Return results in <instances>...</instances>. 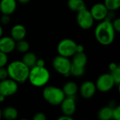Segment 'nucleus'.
<instances>
[{"instance_id":"c9c22d12","label":"nucleus","mask_w":120,"mask_h":120,"mask_svg":"<svg viewBox=\"0 0 120 120\" xmlns=\"http://www.w3.org/2000/svg\"><path fill=\"white\" fill-rule=\"evenodd\" d=\"M16 1L20 4H27V3H29L31 0H16Z\"/></svg>"},{"instance_id":"6ab92c4d","label":"nucleus","mask_w":120,"mask_h":120,"mask_svg":"<svg viewBox=\"0 0 120 120\" xmlns=\"http://www.w3.org/2000/svg\"><path fill=\"white\" fill-rule=\"evenodd\" d=\"M2 117L6 120H15L18 117V112L13 107H6L2 110Z\"/></svg>"},{"instance_id":"c85d7f7f","label":"nucleus","mask_w":120,"mask_h":120,"mask_svg":"<svg viewBox=\"0 0 120 120\" xmlns=\"http://www.w3.org/2000/svg\"><path fill=\"white\" fill-rule=\"evenodd\" d=\"M11 21V18L9 15L2 14L0 18V23L1 25H8Z\"/></svg>"},{"instance_id":"2eb2a0df","label":"nucleus","mask_w":120,"mask_h":120,"mask_svg":"<svg viewBox=\"0 0 120 120\" xmlns=\"http://www.w3.org/2000/svg\"><path fill=\"white\" fill-rule=\"evenodd\" d=\"M11 37L15 41H19L25 39L27 35V30L25 27L22 24H15L11 29Z\"/></svg>"},{"instance_id":"aec40b11","label":"nucleus","mask_w":120,"mask_h":120,"mask_svg":"<svg viewBox=\"0 0 120 120\" xmlns=\"http://www.w3.org/2000/svg\"><path fill=\"white\" fill-rule=\"evenodd\" d=\"M68 6L70 10L77 13L86 8L84 0H68Z\"/></svg>"},{"instance_id":"0eeeda50","label":"nucleus","mask_w":120,"mask_h":120,"mask_svg":"<svg viewBox=\"0 0 120 120\" xmlns=\"http://www.w3.org/2000/svg\"><path fill=\"white\" fill-rule=\"evenodd\" d=\"M94 19L89 9L84 8V9L77 12V22L78 25L83 30H89L94 25Z\"/></svg>"},{"instance_id":"a878e982","label":"nucleus","mask_w":120,"mask_h":120,"mask_svg":"<svg viewBox=\"0 0 120 120\" xmlns=\"http://www.w3.org/2000/svg\"><path fill=\"white\" fill-rule=\"evenodd\" d=\"M8 63V56L6 54L0 51V67L5 66Z\"/></svg>"},{"instance_id":"4c0bfd02","label":"nucleus","mask_w":120,"mask_h":120,"mask_svg":"<svg viewBox=\"0 0 120 120\" xmlns=\"http://www.w3.org/2000/svg\"><path fill=\"white\" fill-rule=\"evenodd\" d=\"M3 33H4V30H3V28L1 26V25L0 24V37L1 36H3Z\"/></svg>"},{"instance_id":"f704fd0d","label":"nucleus","mask_w":120,"mask_h":120,"mask_svg":"<svg viewBox=\"0 0 120 120\" xmlns=\"http://www.w3.org/2000/svg\"><path fill=\"white\" fill-rule=\"evenodd\" d=\"M57 120H74V119L71 116H67V115H63L60 117H58Z\"/></svg>"},{"instance_id":"f257e3e1","label":"nucleus","mask_w":120,"mask_h":120,"mask_svg":"<svg viewBox=\"0 0 120 120\" xmlns=\"http://www.w3.org/2000/svg\"><path fill=\"white\" fill-rule=\"evenodd\" d=\"M115 33L112 22L108 20H103L100 21L96 25L94 30V35L96 40L101 45L108 46L114 42Z\"/></svg>"},{"instance_id":"9d476101","label":"nucleus","mask_w":120,"mask_h":120,"mask_svg":"<svg viewBox=\"0 0 120 120\" xmlns=\"http://www.w3.org/2000/svg\"><path fill=\"white\" fill-rule=\"evenodd\" d=\"M89 11L94 21H98L105 20L109 11L103 3H96L94 4Z\"/></svg>"},{"instance_id":"9b49d317","label":"nucleus","mask_w":120,"mask_h":120,"mask_svg":"<svg viewBox=\"0 0 120 120\" xmlns=\"http://www.w3.org/2000/svg\"><path fill=\"white\" fill-rule=\"evenodd\" d=\"M61 111L64 115L72 116L76 111V102L75 97H65L60 103Z\"/></svg>"},{"instance_id":"20e7f679","label":"nucleus","mask_w":120,"mask_h":120,"mask_svg":"<svg viewBox=\"0 0 120 120\" xmlns=\"http://www.w3.org/2000/svg\"><path fill=\"white\" fill-rule=\"evenodd\" d=\"M42 95L44 99L48 103L53 106L60 105L62 101L65 98L62 88L53 86H46L43 90Z\"/></svg>"},{"instance_id":"e433bc0d","label":"nucleus","mask_w":120,"mask_h":120,"mask_svg":"<svg viewBox=\"0 0 120 120\" xmlns=\"http://www.w3.org/2000/svg\"><path fill=\"white\" fill-rule=\"evenodd\" d=\"M5 98H6V97H5V96H4V95H1V94H0V103L4 102V100H5Z\"/></svg>"},{"instance_id":"f03ea898","label":"nucleus","mask_w":120,"mask_h":120,"mask_svg":"<svg viewBox=\"0 0 120 120\" xmlns=\"http://www.w3.org/2000/svg\"><path fill=\"white\" fill-rule=\"evenodd\" d=\"M6 69L8 77L18 83H23L28 79L30 69L22 61L11 62L8 64Z\"/></svg>"},{"instance_id":"4468645a","label":"nucleus","mask_w":120,"mask_h":120,"mask_svg":"<svg viewBox=\"0 0 120 120\" xmlns=\"http://www.w3.org/2000/svg\"><path fill=\"white\" fill-rule=\"evenodd\" d=\"M17 8L16 0H0V12L2 14H13Z\"/></svg>"},{"instance_id":"5701e85b","label":"nucleus","mask_w":120,"mask_h":120,"mask_svg":"<svg viewBox=\"0 0 120 120\" xmlns=\"http://www.w3.org/2000/svg\"><path fill=\"white\" fill-rule=\"evenodd\" d=\"M105 6L108 11H115L120 7V0H104Z\"/></svg>"},{"instance_id":"ea45409f","label":"nucleus","mask_w":120,"mask_h":120,"mask_svg":"<svg viewBox=\"0 0 120 120\" xmlns=\"http://www.w3.org/2000/svg\"><path fill=\"white\" fill-rule=\"evenodd\" d=\"M27 120V119H21V120Z\"/></svg>"},{"instance_id":"cd10ccee","label":"nucleus","mask_w":120,"mask_h":120,"mask_svg":"<svg viewBox=\"0 0 120 120\" xmlns=\"http://www.w3.org/2000/svg\"><path fill=\"white\" fill-rule=\"evenodd\" d=\"M112 25L113 26V28L115 29V32L119 33L120 31V18H115L112 21Z\"/></svg>"},{"instance_id":"4be33fe9","label":"nucleus","mask_w":120,"mask_h":120,"mask_svg":"<svg viewBox=\"0 0 120 120\" xmlns=\"http://www.w3.org/2000/svg\"><path fill=\"white\" fill-rule=\"evenodd\" d=\"M18 52L20 53H25L30 50V44L25 39L15 42V49Z\"/></svg>"},{"instance_id":"2f4dec72","label":"nucleus","mask_w":120,"mask_h":120,"mask_svg":"<svg viewBox=\"0 0 120 120\" xmlns=\"http://www.w3.org/2000/svg\"><path fill=\"white\" fill-rule=\"evenodd\" d=\"M120 66L117 64V63H115V62H112V63H110V64H109V69H110V71H114L115 69H116L117 67H119Z\"/></svg>"},{"instance_id":"a211bd4d","label":"nucleus","mask_w":120,"mask_h":120,"mask_svg":"<svg viewBox=\"0 0 120 120\" xmlns=\"http://www.w3.org/2000/svg\"><path fill=\"white\" fill-rule=\"evenodd\" d=\"M37 59L38 58L34 53L28 51V52L24 53V54L22 56V59L21 61L27 66H28L30 69H31V68L34 67V66H36Z\"/></svg>"},{"instance_id":"423d86ee","label":"nucleus","mask_w":120,"mask_h":120,"mask_svg":"<svg viewBox=\"0 0 120 120\" xmlns=\"http://www.w3.org/2000/svg\"><path fill=\"white\" fill-rule=\"evenodd\" d=\"M77 43L70 38L61 40L57 45V52L59 55L65 57H72L76 53Z\"/></svg>"},{"instance_id":"b1692460","label":"nucleus","mask_w":120,"mask_h":120,"mask_svg":"<svg viewBox=\"0 0 120 120\" xmlns=\"http://www.w3.org/2000/svg\"><path fill=\"white\" fill-rule=\"evenodd\" d=\"M84 72H85V68L76 66L72 64L71 65V68H70V75H72L75 77H80L84 75Z\"/></svg>"},{"instance_id":"ddd939ff","label":"nucleus","mask_w":120,"mask_h":120,"mask_svg":"<svg viewBox=\"0 0 120 120\" xmlns=\"http://www.w3.org/2000/svg\"><path fill=\"white\" fill-rule=\"evenodd\" d=\"M15 49V41L11 36H1L0 37V51L8 54Z\"/></svg>"},{"instance_id":"c756f323","label":"nucleus","mask_w":120,"mask_h":120,"mask_svg":"<svg viewBox=\"0 0 120 120\" xmlns=\"http://www.w3.org/2000/svg\"><path fill=\"white\" fill-rule=\"evenodd\" d=\"M8 77V71H7L6 68H5V66L0 67V81L4 80L7 79Z\"/></svg>"},{"instance_id":"dca6fc26","label":"nucleus","mask_w":120,"mask_h":120,"mask_svg":"<svg viewBox=\"0 0 120 120\" xmlns=\"http://www.w3.org/2000/svg\"><path fill=\"white\" fill-rule=\"evenodd\" d=\"M72 57V59L71 62L72 65H75L79 67L85 68L88 62V58H87L86 54L84 52H80V53L76 52Z\"/></svg>"},{"instance_id":"bb28decb","label":"nucleus","mask_w":120,"mask_h":120,"mask_svg":"<svg viewBox=\"0 0 120 120\" xmlns=\"http://www.w3.org/2000/svg\"><path fill=\"white\" fill-rule=\"evenodd\" d=\"M112 120H120V106L117 105L112 108Z\"/></svg>"},{"instance_id":"412c9836","label":"nucleus","mask_w":120,"mask_h":120,"mask_svg":"<svg viewBox=\"0 0 120 120\" xmlns=\"http://www.w3.org/2000/svg\"><path fill=\"white\" fill-rule=\"evenodd\" d=\"M98 118L99 120H112V108L110 106L101 108L98 113Z\"/></svg>"},{"instance_id":"f8f14e48","label":"nucleus","mask_w":120,"mask_h":120,"mask_svg":"<svg viewBox=\"0 0 120 120\" xmlns=\"http://www.w3.org/2000/svg\"><path fill=\"white\" fill-rule=\"evenodd\" d=\"M96 84L91 81H86L82 83L79 88V93L85 99L91 98L96 91Z\"/></svg>"},{"instance_id":"f3484780","label":"nucleus","mask_w":120,"mask_h":120,"mask_svg":"<svg viewBox=\"0 0 120 120\" xmlns=\"http://www.w3.org/2000/svg\"><path fill=\"white\" fill-rule=\"evenodd\" d=\"M62 90L65 97H75L79 90V88L75 82L68 81L64 84Z\"/></svg>"},{"instance_id":"6e6552de","label":"nucleus","mask_w":120,"mask_h":120,"mask_svg":"<svg viewBox=\"0 0 120 120\" xmlns=\"http://www.w3.org/2000/svg\"><path fill=\"white\" fill-rule=\"evenodd\" d=\"M95 84L96 89L103 93H106L111 91L115 85L110 73H105L101 74L97 79Z\"/></svg>"},{"instance_id":"1a4fd4ad","label":"nucleus","mask_w":120,"mask_h":120,"mask_svg":"<svg viewBox=\"0 0 120 120\" xmlns=\"http://www.w3.org/2000/svg\"><path fill=\"white\" fill-rule=\"evenodd\" d=\"M18 90V83L12 80L11 79H6L0 81V94L9 97L13 95Z\"/></svg>"},{"instance_id":"58836bf2","label":"nucleus","mask_w":120,"mask_h":120,"mask_svg":"<svg viewBox=\"0 0 120 120\" xmlns=\"http://www.w3.org/2000/svg\"><path fill=\"white\" fill-rule=\"evenodd\" d=\"M1 117H2V111H1V110L0 109V120H1Z\"/></svg>"},{"instance_id":"393cba45","label":"nucleus","mask_w":120,"mask_h":120,"mask_svg":"<svg viewBox=\"0 0 120 120\" xmlns=\"http://www.w3.org/2000/svg\"><path fill=\"white\" fill-rule=\"evenodd\" d=\"M110 74L115 81V85H120V66L117 67L112 71H110Z\"/></svg>"},{"instance_id":"72a5a7b5","label":"nucleus","mask_w":120,"mask_h":120,"mask_svg":"<svg viewBox=\"0 0 120 120\" xmlns=\"http://www.w3.org/2000/svg\"><path fill=\"white\" fill-rule=\"evenodd\" d=\"M36 66H45V62L42 59H37Z\"/></svg>"},{"instance_id":"473e14b6","label":"nucleus","mask_w":120,"mask_h":120,"mask_svg":"<svg viewBox=\"0 0 120 120\" xmlns=\"http://www.w3.org/2000/svg\"><path fill=\"white\" fill-rule=\"evenodd\" d=\"M76 52L80 53V52H84V47L82 45H78L77 44L76 46Z\"/></svg>"},{"instance_id":"39448f33","label":"nucleus","mask_w":120,"mask_h":120,"mask_svg":"<svg viewBox=\"0 0 120 120\" xmlns=\"http://www.w3.org/2000/svg\"><path fill=\"white\" fill-rule=\"evenodd\" d=\"M71 65L72 62L70 58L65 57L59 54L56 56L52 60V66L54 70L64 76H68L70 75V71Z\"/></svg>"},{"instance_id":"7c9ffc66","label":"nucleus","mask_w":120,"mask_h":120,"mask_svg":"<svg viewBox=\"0 0 120 120\" xmlns=\"http://www.w3.org/2000/svg\"><path fill=\"white\" fill-rule=\"evenodd\" d=\"M32 120H46V116L43 112H37L34 115Z\"/></svg>"},{"instance_id":"7ed1b4c3","label":"nucleus","mask_w":120,"mask_h":120,"mask_svg":"<svg viewBox=\"0 0 120 120\" xmlns=\"http://www.w3.org/2000/svg\"><path fill=\"white\" fill-rule=\"evenodd\" d=\"M50 72L45 66H37L30 69L28 81L34 87H43L47 84L50 80Z\"/></svg>"}]
</instances>
